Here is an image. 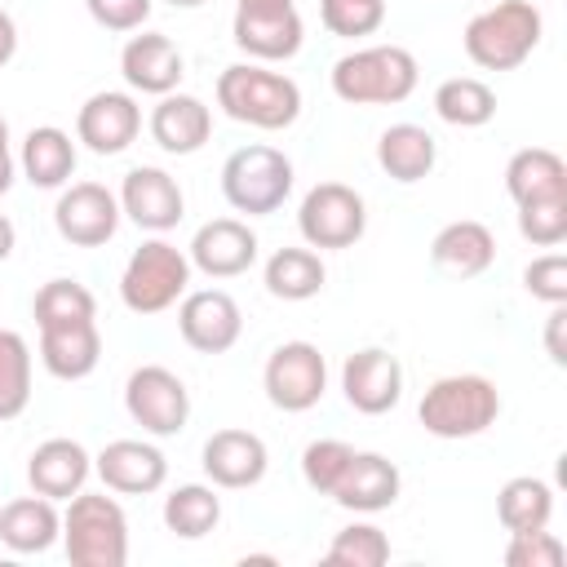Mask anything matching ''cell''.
Returning <instances> with one entry per match:
<instances>
[{"label": "cell", "instance_id": "f1b7e54d", "mask_svg": "<svg viewBox=\"0 0 567 567\" xmlns=\"http://www.w3.org/2000/svg\"><path fill=\"white\" fill-rule=\"evenodd\" d=\"M18 164H22V173H27L31 186L58 190V186H66L71 173H75V142H71V133H62V128H53V124H40V128H31V133L22 137Z\"/></svg>", "mask_w": 567, "mask_h": 567}, {"label": "cell", "instance_id": "52a82bcc", "mask_svg": "<svg viewBox=\"0 0 567 567\" xmlns=\"http://www.w3.org/2000/svg\"><path fill=\"white\" fill-rule=\"evenodd\" d=\"M186 284H190V257L168 239H146L142 248H133L120 275V297L133 315H159L186 297Z\"/></svg>", "mask_w": 567, "mask_h": 567}, {"label": "cell", "instance_id": "7bdbcfd3", "mask_svg": "<svg viewBox=\"0 0 567 567\" xmlns=\"http://www.w3.org/2000/svg\"><path fill=\"white\" fill-rule=\"evenodd\" d=\"M563 328H567V301L563 306H549V319H545V350L549 359L563 368L567 363V346H563Z\"/></svg>", "mask_w": 567, "mask_h": 567}, {"label": "cell", "instance_id": "ffe728a7", "mask_svg": "<svg viewBox=\"0 0 567 567\" xmlns=\"http://www.w3.org/2000/svg\"><path fill=\"white\" fill-rule=\"evenodd\" d=\"M270 452L252 430H217L204 443V474L213 478V487H257L266 478Z\"/></svg>", "mask_w": 567, "mask_h": 567}, {"label": "cell", "instance_id": "ee69618b", "mask_svg": "<svg viewBox=\"0 0 567 567\" xmlns=\"http://www.w3.org/2000/svg\"><path fill=\"white\" fill-rule=\"evenodd\" d=\"M13 186V155H9V124L0 115V195Z\"/></svg>", "mask_w": 567, "mask_h": 567}, {"label": "cell", "instance_id": "277c9868", "mask_svg": "<svg viewBox=\"0 0 567 567\" xmlns=\"http://www.w3.org/2000/svg\"><path fill=\"white\" fill-rule=\"evenodd\" d=\"M501 416V390L478 372H452L430 381L416 403V421L434 439H474Z\"/></svg>", "mask_w": 567, "mask_h": 567}, {"label": "cell", "instance_id": "4316f807", "mask_svg": "<svg viewBox=\"0 0 567 567\" xmlns=\"http://www.w3.org/2000/svg\"><path fill=\"white\" fill-rule=\"evenodd\" d=\"M377 164H381V173H390L394 182L412 186V182H421V177L434 173V164H439V142H434V133L421 128V124H390V128L377 137Z\"/></svg>", "mask_w": 567, "mask_h": 567}, {"label": "cell", "instance_id": "603a6c76", "mask_svg": "<svg viewBox=\"0 0 567 567\" xmlns=\"http://www.w3.org/2000/svg\"><path fill=\"white\" fill-rule=\"evenodd\" d=\"M151 137L168 155H195L213 137V111L190 93H164L151 111Z\"/></svg>", "mask_w": 567, "mask_h": 567}, {"label": "cell", "instance_id": "bcb514c9", "mask_svg": "<svg viewBox=\"0 0 567 567\" xmlns=\"http://www.w3.org/2000/svg\"><path fill=\"white\" fill-rule=\"evenodd\" d=\"M13 239H18V230H13V221H9L4 213H0V261H4L9 252H13Z\"/></svg>", "mask_w": 567, "mask_h": 567}, {"label": "cell", "instance_id": "e575fe53", "mask_svg": "<svg viewBox=\"0 0 567 567\" xmlns=\"http://www.w3.org/2000/svg\"><path fill=\"white\" fill-rule=\"evenodd\" d=\"M31 315H35V328H58V323H80V319H93L97 315V301L84 284L75 279H49L35 301H31Z\"/></svg>", "mask_w": 567, "mask_h": 567}, {"label": "cell", "instance_id": "9a60e30c", "mask_svg": "<svg viewBox=\"0 0 567 567\" xmlns=\"http://www.w3.org/2000/svg\"><path fill=\"white\" fill-rule=\"evenodd\" d=\"M137 133H142V106L128 93H115V89L93 93L75 115V137L93 155H120V151L133 146Z\"/></svg>", "mask_w": 567, "mask_h": 567}, {"label": "cell", "instance_id": "7c38bea8", "mask_svg": "<svg viewBox=\"0 0 567 567\" xmlns=\"http://www.w3.org/2000/svg\"><path fill=\"white\" fill-rule=\"evenodd\" d=\"M177 332L190 350L199 354H221L239 341L244 332V315H239V301L221 288H199V292H186L182 306H177Z\"/></svg>", "mask_w": 567, "mask_h": 567}, {"label": "cell", "instance_id": "d6986e66", "mask_svg": "<svg viewBox=\"0 0 567 567\" xmlns=\"http://www.w3.org/2000/svg\"><path fill=\"white\" fill-rule=\"evenodd\" d=\"M230 35L248 58L284 62L301 49L306 27H301V13L292 4H284V9H235Z\"/></svg>", "mask_w": 567, "mask_h": 567}, {"label": "cell", "instance_id": "f546056e", "mask_svg": "<svg viewBox=\"0 0 567 567\" xmlns=\"http://www.w3.org/2000/svg\"><path fill=\"white\" fill-rule=\"evenodd\" d=\"M261 279H266V292L279 301H310L323 288L328 270H323L319 252H310V248H279V252H270Z\"/></svg>", "mask_w": 567, "mask_h": 567}, {"label": "cell", "instance_id": "6da1fadb", "mask_svg": "<svg viewBox=\"0 0 567 567\" xmlns=\"http://www.w3.org/2000/svg\"><path fill=\"white\" fill-rule=\"evenodd\" d=\"M416 58L403 44H368L332 62V93L350 106H394L416 89Z\"/></svg>", "mask_w": 567, "mask_h": 567}, {"label": "cell", "instance_id": "83f0119b", "mask_svg": "<svg viewBox=\"0 0 567 567\" xmlns=\"http://www.w3.org/2000/svg\"><path fill=\"white\" fill-rule=\"evenodd\" d=\"M505 190H509L514 204L567 195V164H563V155L549 151V146H523V151H514L509 164H505Z\"/></svg>", "mask_w": 567, "mask_h": 567}, {"label": "cell", "instance_id": "cb8c5ba5", "mask_svg": "<svg viewBox=\"0 0 567 567\" xmlns=\"http://www.w3.org/2000/svg\"><path fill=\"white\" fill-rule=\"evenodd\" d=\"M102 359V332L93 319L40 328V363L58 381H84Z\"/></svg>", "mask_w": 567, "mask_h": 567}, {"label": "cell", "instance_id": "7dc6e473", "mask_svg": "<svg viewBox=\"0 0 567 567\" xmlns=\"http://www.w3.org/2000/svg\"><path fill=\"white\" fill-rule=\"evenodd\" d=\"M292 0H239V9H284Z\"/></svg>", "mask_w": 567, "mask_h": 567}, {"label": "cell", "instance_id": "74e56055", "mask_svg": "<svg viewBox=\"0 0 567 567\" xmlns=\"http://www.w3.org/2000/svg\"><path fill=\"white\" fill-rule=\"evenodd\" d=\"M518 235L536 248H558L567 239V195L518 204Z\"/></svg>", "mask_w": 567, "mask_h": 567}, {"label": "cell", "instance_id": "30bf717a", "mask_svg": "<svg viewBox=\"0 0 567 567\" xmlns=\"http://www.w3.org/2000/svg\"><path fill=\"white\" fill-rule=\"evenodd\" d=\"M261 385L279 412H310L328 390V363L315 341H284L270 350Z\"/></svg>", "mask_w": 567, "mask_h": 567}, {"label": "cell", "instance_id": "c3c4849f", "mask_svg": "<svg viewBox=\"0 0 567 567\" xmlns=\"http://www.w3.org/2000/svg\"><path fill=\"white\" fill-rule=\"evenodd\" d=\"M173 9H195V4H204V0H168Z\"/></svg>", "mask_w": 567, "mask_h": 567}, {"label": "cell", "instance_id": "44dd1931", "mask_svg": "<svg viewBox=\"0 0 567 567\" xmlns=\"http://www.w3.org/2000/svg\"><path fill=\"white\" fill-rule=\"evenodd\" d=\"M399 465L381 452H354L346 474L337 478L332 487V501L341 509H354V514H377V509H390L399 501Z\"/></svg>", "mask_w": 567, "mask_h": 567}, {"label": "cell", "instance_id": "8d00e7d4", "mask_svg": "<svg viewBox=\"0 0 567 567\" xmlns=\"http://www.w3.org/2000/svg\"><path fill=\"white\" fill-rule=\"evenodd\" d=\"M350 456H354V447L341 443V439H315V443H306V452H301V478H306V487L319 492V496H332V487L346 474Z\"/></svg>", "mask_w": 567, "mask_h": 567}, {"label": "cell", "instance_id": "836d02e7", "mask_svg": "<svg viewBox=\"0 0 567 567\" xmlns=\"http://www.w3.org/2000/svg\"><path fill=\"white\" fill-rule=\"evenodd\" d=\"M31 403V346L22 332L0 328V421L22 416Z\"/></svg>", "mask_w": 567, "mask_h": 567}, {"label": "cell", "instance_id": "3957f363", "mask_svg": "<svg viewBox=\"0 0 567 567\" xmlns=\"http://www.w3.org/2000/svg\"><path fill=\"white\" fill-rule=\"evenodd\" d=\"M540 9L532 0H501L483 13H474L461 31V44L470 53L474 66L483 71H514L532 58V49L540 44Z\"/></svg>", "mask_w": 567, "mask_h": 567}, {"label": "cell", "instance_id": "2e32d148", "mask_svg": "<svg viewBox=\"0 0 567 567\" xmlns=\"http://www.w3.org/2000/svg\"><path fill=\"white\" fill-rule=\"evenodd\" d=\"M93 470L106 483V492H120V496H151L168 478L164 452L155 443H142V439H115V443H106L93 456Z\"/></svg>", "mask_w": 567, "mask_h": 567}, {"label": "cell", "instance_id": "d590c367", "mask_svg": "<svg viewBox=\"0 0 567 567\" xmlns=\"http://www.w3.org/2000/svg\"><path fill=\"white\" fill-rule=\"evenodd\" d=\"M385 558H390V536L372 523H350L328 545V563L337 567H381Z\"/></svg>", "mask_w": 567, "mask_h": 567}, {"label": "cell", "instance_id": "ba28073f", "mask_svg": "<svg viewBox=\"0 0 567 567\" xmlns=\"http://www.w3.org/2000/svg\"><path fill=\"white\" fill-rule=\"evenodd\" d=\"M297 230L310 248H350L368 230L363 195L346 182H319L297 208Z\"/></svg>", "mask_w": 567, "mask_h": 567}, {"label": "cell", "instance_id": "8992f818", "mask_svg": "<svg viewBox=\"0 0 567 567\" xmlns=\"http://www.w3.org/2000/svg\"><path fill=\"white\" fill-rule=\"evenodd\" d=\"M221 195L235 213L266 217L292 195V159L284 151L266 146V142L239 146L221 164Z\"/></svg>", "mask_w": 567, "mask_h": 567}, {"label": "cell", "instance_id": "d6a6232c", "mask_svg": "<svg viewBox=\"0 0 567 567\" xmlns=\"http://www.w3.org/2000/svg\"><path fill=\"white\" fill-rule=\"evenodd\" d=\"M221 523V496L204 483H182L164 496V527L182 540H199Z\"/></svg>", "mask_w": 567, "mask_h": 567}, {"label": "cell", "instance_id": "60d3db41", "mask_svg": "<svg viewBox=\"0 0 567 567\" xmlns=\"http://www.w3.org/2000/svg\"><path fill=\"white\" fill-rule=\"evenodd\" d=\"M523 288L545 301V306H563L567 301V257L563 252H545L523 270Z\"/></svg>", "mask_w": 567, "mask_h": 567}, {"label": "cell", "instance_id": "9c48e42d", "mask_svg": "<svg viewBox=\"0 0 567 567\" xmlns=\"http://www.w3.org/2000/svg\"><path fill=\"white\" fill-rule=\"evenodd\" d=\"M124 408L146 434L168 439V434H182L190 421V390L164 363H142L124 381Z\"/></svg>", "mask_w": 567, "mask_h": 567}, {"label": "cell", "instance_id": "4dcf8cb0", "mask_svg": "<svg viewBox=\"0 0 567 567\" xmlns=\"http://www.w3.org/2000/svg\"><path fill=\"white\" fill-rule=\"evenodd\" d=\"M496 518L505 532H536L554 518V487L545 478L518 474L496 492Z\"/></svg>", "mask_w": 567, "mask_h": 567}, {"label": "cell", "instance_id": "4fadbf2b", "mask_svg": "<svg viewBox=\"0 0 567 567\" xmlns=\"http://www.w3.org/2000/svg\"><path fill=\"white\" fill-rule=\"evenodd\" d=\"M115 199H120V213H124L133 226L155 230V235L173 230V226L182 221V213H186V195H182L177 177L164 173V168H151V164L128 168Z\"/></svg>", "mask_w": 567, "mask_h": 567}, {"label": "cell", "instance_id": "7a4b0ae2", "mask_svg": "<svg viewBox=\"0 0 567 567\" xmlns=\"http://www.w3.org/2000/svg\"><path fill=\"white\" fill-rule=\"evenodd\" d=\"M217 106L239 124L275 133V128L297 124L301 89H297V80H288L279 71H266L257 62H235L217 75Z\"/></svg>", "mask_w": 567, "mask_h": 567}, {"label": "cell", "instance_id": "484cf974", "mask_svg": "<svg viewBox=\"0 0 567 567\" xmlns=\"http://www.w3.org/2000/svg\"><path fill=\"white\" fill-rule=\"evenodd\" d=\"M62 536V514L49 496H18L0 505V540L13 554H44Z\"/></svg>", "mask_w": 567, "mask_h": 567}, {"label": "cell", "instance_id": "8fae6325", "mask_svg": "<svg viewBox=\"0 0 567 567\" xmlns=\"http://www.w3.org/2000/svg\"><path fill=\"white\" fill-rule=\"evenodd\" d=\"M120 199L102 182H71L53 204V226L75 248H102L120 230Z\"/></svg>", "mask_w": 567, "mask_h": 567}, {"label": "cell", "instance_id": "5b68a950", "mask_svg": "<svg viewBox=\"0 0 567 567\" xmlns=\"http://www.w3.org/2000/svg\"><path fill=\"white\" fill-rule=\"evenodd\" d=\"M62 545L75 567H124L128 563V518L106 492H75L62 514Z\"/></svg>", "mask_w": 567, "mask_h": 567}, {"label": "cell", "instance_id": "d4e9b609", "mask_svg": "<svg viewBox=\"0 0 567 567\" xmlns=\"http://www.w3.org/2000/svg\"><path fill=\"white\" fill-rule=\"evenodd\" d=\"M430 261L452 279H474L496 261V239L483 221L461 217V221H447L430 239Z\"/></svg>", "mask_w": 567, "mask_h": 567}, {"label": "cell", "instance_id": "e0dca14e", "mask_svg": "<svg viewBox=\"0 0 567 567\" xmlns=\"http://www.w3.org/2000/svg\"><path fill=\"white\" fill-rule=\"evenodd\" d=\"M190 266L208 279H235L257 261V235L239 217H213L190 239Z\"/></svg>", "mask_w": 567, "mask_h": 567}, {"label": "cell", "instance_id": "b9f144b4", "mask_svg": "<svg viewBox=\"0 0 567 567\" xmlns=\"http://www.w3.org/2000/svg\"><path fill=\"white\" fill-rule=\"evenodd\" d=\"M89 18L106 31H137L151 18V0H84Z\"/></svg>", "mask_w": 567, "mask_h": 567}, {"label": "cell", "instance_id": "5bb4252c", "mask_svg": "<svg viewBox=\"0 0 567 567\" xmlns=\"http://www.w3.org/2000/svg\"><path fill=\"white\" fill-rule=\"evenodd\" d=\"M341 390H346V403L354 412L381 416V412H390L403 399V363L390 350H381V346L354 350L341 363Z\"/></svg>", "mask_w": 567, "mask_h": 567}, {"label": "cell", "instance_id": "ab89813d", "mask_svg": "<svg viewBox=\"0 0 567 567\" xmlns=\"http://www.w3.org/2000/svg\"><path fill=\"white\" fill-rule=\"evenodd\" d=\"M567 558V545L536 527V532H509V545H505V567H563Z\"/></svg>", "mask_w": 567, "mask_h": 567}, {"label": "cell", "instance_id": "7402d4cb", "mask_svg": "<svg viewBox=\"0 0 567 567\" xmlns=\"http://www.w3.org/2000/svg\"><path fill=\"white\" fill-rule=\"evenodd\" d=\"M89 474H93V456L75 439H44L27 461L31 492H40L49 501H71L75 492H84Z\"/></svg>", "mask_w": 567, "mask_h": 567}, {"label": "cell", "instance_id": "ac0fdd59", "mask_svg": "<svg viewBox=\"0 0 567 567\" xmlns=\"http://www.w3.org/2000/svg\"><path fill=\"white\" fill-rule=\"evenodd\" d=\"M120 71H124L128 89L164 97L182 84L186 58L164 31H142V35H128V44L120 49Z\"/></svg>", "mask_w": 567, "mask_h": 567}, {"label": "cell", "instance_id": "f35d334b", "mask_svg": "<svg viewBox=\"0 0 567 567\" xmlns=\"http://www.w3.org/2000/svg\"><path fill=\"white\" fill-rule=\"evenodd\" d=\"M319 18L332 35H372L385 22V0H319Z\"/></svg>", "mask_w": 567, "mask_h": 567}, {"label": "cell", "instance_id": "f6af8a7d", "mask_svg": "<svg viewBox=\"0 0 567 567\" xmlns=\"http://www.w3.org/2000/svg\"><path fill=\"white\" fill-rule=\"evenodd\" d=\"M13 53H18V27H13V18L0 9V66H4Z\"/></svg>", "mask_w": 567, "mask_h": 567}, {"label": "cell", "instance_id": "1f68e13d", "mask_svg": "<svg viewBox=\"0 0 567 567\" xmlns=\"http://www.w3.org/2000/svg\"><path fill=\"white\" fill-rule=\"evenodd\" d=\"M434 111L452 128H483L496 115V93L474 75H452L434 89Z\"/></svg>", "mask_w": 567, "mask_h": 567}]
</instances>
